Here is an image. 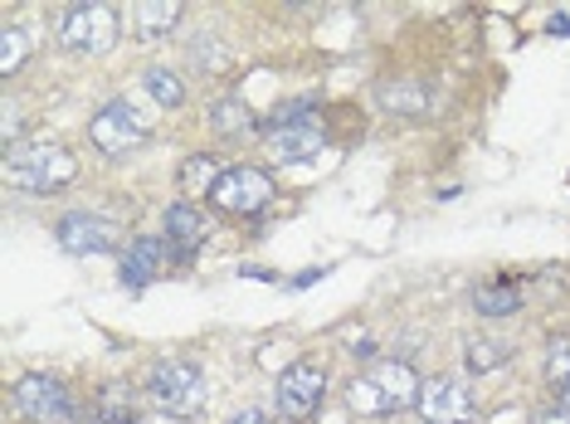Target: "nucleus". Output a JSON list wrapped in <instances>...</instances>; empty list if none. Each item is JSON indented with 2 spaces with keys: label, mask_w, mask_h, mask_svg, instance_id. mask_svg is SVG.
Segmentation results:
<instances>
[{
  "label": "nucleus",
  "mask_w": 570,
  "mask_h": 424,
  "mask_svg": "<svg viewBox=\"0 0 570 424\" xmlns=\"http://www.w3.org/2000/svg\"><path fill=\"white\" fill-rule=\"evenodd\" d=\"M346 410H352V415H366V420H385V415H395L391 401H385V391L375 385L371 371H361V376L346 381Z\"/></svg>",
  "instance_id": "15"
},
{
  "label": "nucleus",
  "mask_w": 570,
  "mask_h": 424,
  "mask_svg": "<svg viewBox=\"0 0 570 424\" xmlns=\"http://www.w3.org/2000/svg\"><path fill=\"white\" fill-rule=\"evenodd\" d=\"M55 34L63 49L73 55H108L122 34V10L118 6H98V0H79V6H63L55 16Z\"/></svg>",
  "instance_id": "2"
},
{
  "label": "nucleus",
  "mask_w": 570,
  "mask_h": 424,
  "mask_svg": "<svg viewBox=\"0 0 570 424\" xmlns=\"http://www.w3.org/2000/svg\"><path fill=\"white\" fill-rule=\"evenodd\" d=\"M127 16H132V30L141 34V40H151V34L176 30V24H180V6H176V0H157V6H132Z\"/></svg>",
  "instance_id": "17"
},
{
  "label": "nucleus",
  "mask_w": 570,
  "mask_h": 424,
  "mask_svg": "<svg viewBox=\"0 0 570 424\" xmlns=\"http://www.w3.org/2000/svg\"><path fill=\"white\" fill-rule=\"evenodd\" d=\"M561 405H566V410H570V391H561Z\"/></svg>",
  "instance_id": "28"
},
{
  "label": "nucleus",
  "mask_w": 570,
  "mask_h": 424,
  "mask_svg": "<svg viewBox=\"0 0 570 424\" xmlns=\"http://www.w3.org/2000/svg\"><path fill=\"white\" fill-rule=\"evenodd\" d=\"M414 415L430 424H473L478 405L469 395V385L459 376H430L420 385V401H414Z\"/></svg>",
  "instance_id": "8"
},
{
  "label": "nucleus",
  "mask_w": 570,
  "mask_h": 424,
  "mask_svg": "<svg viewBox=\"0 0 570 424\" xmlns=\"http://www.w3.org/2000/svg\"><path fill=\"white\" fill-rule=\"evenodd\" d=\"M375 98H381L385 112H400V118H420V112H430V88L424 83H385Z\"/></svg>",
  "instance_id": "16"
},
{
  "label": "nucleus",
  "mask_w": 570,
  "mask_h": 424,
  "mask_svg": "<svg viewBox=\"0 0 570 424\" xmlns=\"http://www.w3.org/2000/svg\"><path fill=\"white\" fill-rule=\"evenodd\" d=\"M30 49H35L30 30H20V24H6V30H0V79H10V73H16L20 63L30 59Z\"/></svg>",
  "instance_id": "19"
},
{
  "label": "nucleus",
  "mask_w": 570,
  "mask_h": 424,
  "mask_svg": "<svg viewBox=\"0 0 570 424\" xmlns=\"http://www.w3.org/2000/svg\"><path fill=\"white\" fill-rule=\"evenodd\" d=\"M137 424H141V420H137Z\"/></svg>",
  "instance_id": "29"
},
{
  "label": "nucleus",
  "mask_w": 570,
  "mask_h": 424,
  "mask_svg": "<svg viewBox=\"0 0 570 424\" xmlns=\"http://www.w3.org/2000/svg\"><path fill=\"white\" fill-rule=\"evenodd\" d=\"M161 239H132L122 249V259H118V274L127 288H151V278L161 274Z\"/></svg>",
  "instance_id": "13"
},
{
  "label": "nucleus",
  "mask_w": 570,
  "mask_h": 424,
  "mask_svg": "<svg viewBox=\"0 0 570 424\" xmlns=\"http://www.w3.org/2000/svg\"><path fill=\"white\" fill-rule=\"evenodd\" d=\"M210 127L219 137H249L258 127V118L239 93H225V98H215V108H210Z\"/></svg>",
  "instance_id": "14"
},
{
  "label": "nucleus",
  "mask_w": 570,
  "mask_h": 424,
  "mask_svg": "<svg viewBox=\"0 0 570 424\" xmlns=\"http://www.w3.org/2000/svg\"><path fill=\"white\" fill-rule=\"evenodd\" d=\"M59 244L69 254H112L118 249V220H108V215H94V210H73L63 215V220L55 225Z\"/></svg>",
  "instance_id": "9"
},
{
  "label": "nucleus",
  "mask_w": 570,
  "mask_h": 424,
  "mask_svg": "<svg viewBox=\"0 0 570 424\" xmlns=\"http://www.w3.org/2000/svg\"><path fill=\"white\" fill-rule=\"evenodd\" d=\"M322 147H327V132H322L317 118H307V122H268V132H264V151H268V161H278V166L307 161V157H317Z\"/></svg>",
  "instance_id": "10"
},
{
  "label": "nucleus",
  "mask_w": 570,
  "mask_h": 424,
  "mask_svg": "<svg viewBox=\"0 0 570 424\" xmlns=\"http://www.w3.org/2000/svg\"><path fill=\"white\" fill-rule=\"evenodd\" d=\"M219 176H225V166H219L215 157H190L186 166H180V190H186L190 200L210 196V190L219 186Z\"/></svg>",
  "instance_id": "18"
},
{
  "label": "nucleus",
  "mask_w": 570,
  "mask_h": 424,
  "mask_svg": "<svg viewBox=\"0 0 570 424\" xmlns=\"http://www.w3.org/2000/svg\"><path fill=\"white\" fill-rule=\"evenodd\" d=\"M322 395H327V371L317 362H293L278 376V415H288L293 424H307L322 410Z\"/></svg>",
  "instance_id": "7"
},
{
  "label": "nucleus",
  "mask_w": 570,
  "mask_h": 424,
  "mask_svg": "<svg viewBox=\"0 0 570 424\" xmlns=\"http://www.w3.org/2000/svg\"><path fill=\"white\" fill-rule=\"evenodd\" d=\"M147 401L151 410L171 420H196L205 410V376L196 362H157L147 376Z\"/></svg>",
  "instance_id": "3"
},
{
  "label": "nucleus",
  "mask_w": 570,
  "mask_h": 424,
  "mask_svg": "<svg viewBox=\"0 0 570 424\" xmlns=\"http://www.w3.org/2000/svg\"><path fill=\"white\" fill-rule=\"evenodd\" d=\"M229 424H274V415L264 405H244L239 415H229Z\"/></svg>",
  "instance_id": "25"
},
{
  "label": "nucleus",
  "mask_w": 570,
  "mask_h": 424,
  "mask_svg": "<svg viewBox=\"0 0 570 424\" xmlns=\"http://www.w3.org/2000/svg\"><path fill=\"white\" fill-rule=\"evenodd\" d=\"M531 424H570V410L566 405H551V410H541Z\"/></svg>",
  "instance_id": "26"
},
{
  "label": "nucleus",
  "mask_w": 570,
  "mask_h": 424,
  "mask_svg": "<svg viewBox=\"0 0 570 424\" xmlns=\"http://www.w3.org/2000/svg\"><path fill=\"white\" fill-rule=\"evenodd\" d=\"M141 88H147V98L161 102V108H180V102H186V83H180L171 69H147L141 73Z\"/></svg>",
  "instance_id": "20"
},
{
  "label": "nucleus",
  "mask_w": 570,
  "mask_h": 424,
  "mask_svg": "<svg viewBox=\"0 0 570 424\" xmlns=\"http://www.w3.org/2000/svg\"><path fill=\"white\" fill-rule=\"evenodd\" d=\"M210 200H215V210H225V215H258L274 200V176H268L264 166H225Z\"/></svg>",
  "instance_id": "6"
},
{
  "label": "nucleus",
  "mask_w": 570,
  "mask_h": 424,
  "mask_svg": "<svg viewBox=\"0 0 570 424\" xmlns=\"http://www.w3.org/2000/svg\"><path fill=\"white\" fill-rule=\"evenodd\" d=\"M88 137L102 157H127V151L147 147L151 141V112L137 98H112L108 108L88 122Z\"/></svg>",
  "instance_id": "4"
},
{
  "label": "nucleus",
  "mask_w": 570,
  "mask_h": 424,
  "mask_svg": "<svg viewBox=\"0 0 570 424\" xmlns=\"http://www.w3.org/2000/svg\"><path fill=\"white\" fill-rule=\"evenodd\" d=\"M6 176L35 196H49V190H63L69 181H79V157H73L63 141H24V147L6 151Z\"/></svg>",
  "instance_id": "1"
},
{
  "label": "nucleus",
  "mask_w": 570,
  "mask_h": 424,
  "mask_svg": "<svg viewBox=\"0 0 570 424\" xmlns=\"http://www.w3.org/2000/svg\"><path fill=\"white\" fill-rule=\"evenodd\" d=\"M547 385H556V391H570V346L556 342L551 356H547Z\"/></svg>",
  "instance_id": "23"
},
{
  "label": "nucleus",
  "mask_w": 570,
  "mask_h": 424,
  "mask_svg": "<svg viewBox=\"0 0 570 424\" xmlns=\"http://www.w3.org/2000/svg\"><path fill=\"white\" fill-rule=\"evenodd\" d=\"M205 235H210V220L196 210V200H176L171 210H166V239L176 244L180 259H190L205 244Z\"/></svg>",
  "instance_id": "11"
},
{
  "label": "nucleus",
  "mask_w": 570,
  "mask_h": 424,
  "mask_svg": "<svg viewBox=\"0 0 570 424\" xmlns=\"http://www.w3.org/2000/svg\"><path fill=\"white\" fill-rule=\"evenodd\" d=\"M16 410L35 424H69L79 415L73 391L59 376H45V371H30V376L16 381Z\"/></svg>",
  "instance_id": "5"
},
{
  "label": "nucleus",
  "mask_w": 570,
  "mask_h": 424,
  "mask_svg": "<svg viewBox=\"0 0 570 424\" xmlns=\"http://www.w3.org/2000/svg\"><path fill=\"white\" fill-rule=\"evenodd\" d=\"M391 424H430V420H420V415H414V420H391Z\"/></svg>",
  "instance_id": "27"
},
{
  "label": "nucleus",
  "mask_w": 570,
  "mask_h": 424,
  "mask_svg": "<svg viewBox=\"0 0 570 424\" xmlns=\"http://www.w3.org/2000/svg\"><path fill=\"white\" fill-rule=\"evenodd\" d=\"M502 346H488V342H469V356H463V362H469V371L473 376H483V371H498L502 366Z\"/></svg>",
  "instance_id": "22"
},
{
  "label": "nucleus",
  "mask_w": 570,
  "mask_h": 424,
  "mask_svg": "<svg viewBox=\"0 0 570 424\" xmlns=\"http://www.w3.org/2000/svg\"><path fill=\"white\" fill-rule=\"evenodd\" d=\"M196 49H200V63H205V69H210V73H219V69H229V49H225V45H219V40H200Z\"/></svg>",
  "instance_id": "24"
},
{
  "label": "nucleus",
  "mask_w": 570,
  "mask_h": 424,
  "mask_svg": "<svg viewBox=\"0 0 570 424\" xmlns=\"http://www.w3.org/2000/svg\"><path fill=\"white\" fill-rule=\"evenodd\" d=\"M371 376H375V385L385 391V401H391V410L400 415V410H414V401H420V376H414V366L410 362H371L366 366Z\"/></svg>",
  "instance_id": "12"
},
{
  "label": "nucleus",
  "mask_w": 570,
  "mask_h": 424,
  "mask_svg": "<svg viewBox=\"0 0 570 424\" xmlns=\"http://www.w3.org/2000/svg\"><path fill=\"white\" fill-rule=\"evenodd\" d=\"M517 303H522V293L508 288V283H483V288H473V307H478L483 317L517 313Z\"/></svg>",
  "instance_id": "21"
}]
</instances>
